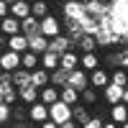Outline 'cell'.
Instances as JSON below:
<instances>
[{
	"instance_id": "d6a6232c",
	"label": "cell",
	"mask_w": 128,
	"mask_h": 128,
	"mask_svg": "<svg viewBox=\"0 0 128 128\" xmlns=\"http://www.w3.org/2000/svg\"><path fill=\"white\" fill-rule=\"evenodd\" d=\"M10 120H28V110H23V108H10Z\"/></svg>"
},
{
	"instance_id": "83f0119b",
	"label": "cell",
	"mask_w": 128,
	"mask_h": 128,
	"mask_svg": "<svg viewBox=\"0 0 128 128\" xmlns=\"http://www.w3.org/2000/svg\"><path fill=\"white\" fill-rule=\"evenodd\" d=\"M20 69H28V72L38 69V54H34V51H23V54H20Z\"/></svg>"
},
{
	"instance_id": "7402d4cb",
	"label": "cell",
	"mask_w": 128,
	"mask_h": 128,
	"mask_svg": "<svg viewBox=\"0 0 128 128\" xmlns=\"http://www.w3.org/2000/svg\"><path fill=\"white\" fill-rule=\"evenodd\" d=\"M38 67L46 69V72H54V69H59V56L51 54V51H44V54L38 56Z\"/></svg>"
},
{
	"instance_id": "f546056e",
	"label": "cell",
	"mask_w": 128,
	"mask_h": 128,
	"mask_svg": "<svg viewBox=\"0 0 128 128\" xmlns=\"http://www.w3.org/2000/svg\"><path fill=\"white\" fill-rule=\"evenodd\" d=\"M80 102H82V105H87V108H92V105L98 102V90H95V87L82 90V92H80Z\"/></svg>"
},
{
	"instance_id": "52a82bcc",
	"label": "cell",
	"mask_w": 128,
	"mask_h": 128,
	"mask_svg": "<svg viewBox=\"0 0 128 128\" xmlns=\"http://www.w3.org/2000/svg\"><path fill=\"white\" fill-rule=\"evenodd\" d=\"M28 120L31 123H36V126H41L44 120H49V108L44 102H34V105H28Z\"/></svg>"
},
{
	"instance_id": "cb8c5ba5",
	"label": "cell",
	"mask_w": 128,
	"mask_h": 128,
	"mask_svg": "<svg viewBox=\"0 0 128 128\" xmlns=\"http://www.w3.org/2000/svg\"><path fill=\"white\" fill-rule=\"evenodd\" d=\"M110 120L118 123V126H123V123L128 120V105H123V102L110 105Z\"/></svg>"
},
{
	"instance_id": "b9f144b4",
	"label": "cell",
	"mask_w": 128,
	"mask_h": 128,
	"mask_svg": "<svg viewBox=\"0 0 128 128\" xmlns=\"http://www.w3.org/2000/svg\"><path fill=\"white\" fill-rule=\"evenodd\" d=\"M123 105H128V87H123V98H120Z\"/></svg>"
},
{
	"instance_id": "ba28073f",
	"label": "cell",
	"mask_w": 128,
	"mask_h": 128,
	"mask_svg": "<svg viewBox=\"0 0 128 128\" xmlns=\"http://www.w3.org/2000/svg\"><path fill=\"white\" fill-rule=\"evenodd\" d=\"M84 18V5L80 0H67L64 3V20H82Z\"/></svg>"
},
{
	"instance_id": "484cf974",
	"label": "cell",
	"mask_w": 128,
	"mask_h": 128,
	"mask_svg": "<svg viewBox=\"0 0 128 128\" xmlns=\"http://www.w3.org/2000/svg\"><path fill=\"white\" fill-rule=\"evenodd\" d=\"M18 100L20 102H26V105H34L38 100V90L34 87V84H28V87H20L18 90Z\"/></svg>"
},
{
	"instance_id": "ab89813d",
	"label": "cell",
	"mask_w": 128,
	"mask_h": 128,
	"mask_svg": "<svg viewBox=\"0 0 128 128\" xmlns=\"http://www.w3.org/2000/svg\"><path fill=\"white\" fill-rule=\"evenodd\" d=\"M59 128H80V126H77V123H74V120H67V123H62Z\"/></svg>"
},
{
	"instance_id": "4fadbf2b",
	"label": "cell",
	"mask_w": 128,
	"mask_h": 128,
	"mask_svg": "<svg viewBox=\"0 0 128 128\" xmlns=\"http://www.w3.org/2000/svg\"><path fill=\"white\" fill-rule=\"evenodd\" d=\"M8 51H16V54H23V51H28V38H26L23 34L8 36Z\"/></svg>"
},
{
	"instance_id": "8992f818",
	"label": "cell",
	"mask_w": 128,
	"mask_h": 128,
	"mask_svg": "<svg viewBox=\"0 0 128 128\" xmlns=\"http://www.w3.org/2000/svg\"><path fill=\"white\" fill-rule=\"evenodd\" d=\"M67 84H69V87H74L77 92H82V90H87V87H90V74L84 72V69H74V72H69Z\"/></svg>"
},
{
	"instance_id": "f6af8a7d",
	"label": "cell",
	"mask_w": 128,
	"mask_h": 128,
	"mask_svg": "<svg viewBox=\"0 0 128 128\" xmlns=\"http://www.w3.org/2000/svg\"><path fill=\"white\" fill-rule=\"evenodd\" d=\"M5 3H8V5H10V3H16V0H5Z\"/></svg>"
},
{
	"instance_id": "e575fe53",
	"label": "cell",
	"mask_w": 128,
	"mask_h": 128,
	"mask_svg": "<svg viewBox=\"0 0 128 128\" xmlns=\"http://www.w3.org/2000/svg\"><path fill=\"white\" fill-rule=\"evenodd\" d=\"M80 128H102V120H100V118H95V115H92V118H90L87 123H84V126H80Z\"/></svg>"
},
{
	"instance_id": "ac0fdd59",
	"label": "cell",
	"mask_w": 128,
	"mask_h": 128,
	"mask_svg": "<svg viewBox=\"0 0 128 128\" xmlns=\"http://www.w3.org/2000/svg\"><path fill=\"white\" fill-rule=\"evenodd\" d=\"M10 82H13L16 90L28 87V84H31V72H28V69H16V72H10Z\"/></svg>"
},
{
	"instance_id": "d590c367",
	"label": "cell",
	"mask_w": 128,
	"mask_h": 128,
	"mask_svg": "<svg viewBox=\"0 0 128 128\" xmlns=\"http://www.w3.org/2000/svg\"><path fill=\"white\" fill-rule=\"evenodd\" d=\"M13 128H38V126L31 120H13Z\"/></svg>"
},
{
	"instance_id": "8fae6325",
	"label": "cell",
	"mask_w": 128,
	"mask_h": 128,
	"mask_svg": "<svg viewBox=\"0 0 128 128\" xmlns=\"http://www.w3.org/2000/svg\"><path fill=\"white\" fill-rule=\"evenodd\" d=\"M10 16L23 20L31 16V0H16V3H10Z\"/></svg>"
},
{
	"instance_id": "9a60e30c",
	"label": "cell",
	"mask_w": 128,
	"mask_h": 128,
	"mask_svg": "<svg viewBox=\"0 0 128 128\" xmlns=\"http://www.w3.org/2000/svg\"><path fill=\"white\" fill-rule=\"evenodd\" d=\"M90 118H92V113H90V108H87V105L77 102V105L72 108V120L77 123V126H84V123H87Z\"/></svg>"
},
{
	"instance_id": "2e32d148",
	"label": "cell",
	"mask_w": 128,
	"mask_h": 128,
	"mask_svg": "<svg viewBox=\"0 0 128 128\" xmlns=\"http://www.w3.org/2000/svg\"><path fill=\"white\" fill-rule=\"evenodd\" d=\"M31 16H34L36 20L46 18V16H51V5L46 3V0H31Z\"/></svg>"
},
{
	"instance_id": "ee69618b",
	"label": "cell",
	"mask_w": 128,
	"mask_h": 128,
	"mask_svg": "<svg viewBox=\"0 0 128 128\" xmlns=\"http://www.w3.org/2000/svg\"><path fill=\"white\" fill-rule=\"evenodd\" d=\"M120 128H128V120H126V123H123V126H120Z\"/></svg>"
},
{
	"instance_id": "836d02e7",
	"label": "cell",
	"mask_w": 128,
	"mask_h": 128,
	"mask_svg": "<svg viewBox=\"0 0 128 128\" xmlns=\"http://www.w3.org/2000/svg\"><path fill=\"white\" fill-rule=\"evenodd\" d=\"M8 120H10V108L0 102V126H3V123H8Z\"/></svg>"
},
{
	"instance_id": "3957f363",
	"label": "cell",
	"mask_w": 128,
	"mask_h": 128,
	"mask_svg": "<svg viewBox=\"0 0 128 128\" xmlns=\"http://www.w3.org/2000/svg\"><path fill=\"white\" fill-rule=\"evenodd\" d=\"M64 31V26H62V18H56V16H46V18H41V36H46V38H54V36H59Z\"/></svg>"
},
{
	"instance_id": "f35d334b",
	"label": "cell",
	"mask_w": 128,
	"mask_h": 128,
	"mask_svg": "<svg viewBox=\"0 0 128 128\" xmlns=\"http://www.w3.org/2000/svg\"><path fill=\"white\" fill-rule=\"evenodd\" d=\"M38 128H59V126H56V123H54V120H44V123H41V126H38Z\"/></svg>"
},
{
	"instance_id": "d6986e66",
	"label": "cell",
	"mask_w": 128,
	"mask_h": 128,
	"mask_svg": "<svg viewBox=\"0 0 128 128\" xmlns=\"http://www.w3.org/2000/svg\"><path fill=\"white\" fill-rule=\"evenodd\" d=\"M59 100L64 102V105H69V108H74V105L80 102V92L74 90V87H59Z\"/></svg>"
},
{
	"instance_id": "8d00e7d4",
	"label": "cell",
	"mask_w": 128,
	"mask_h": 128,
	"mask_svg": "<svg viewBox=\"0 0 128 128\" xmlns=\"http://www.w3.org/2000/svg\"><path fill=\"white\" fill-rule=\"evenodd\" d=\"M8 16H10V5L5 3V0H0V20L8 18Z\"/></svg>"
},
{
	"instance_id": "44dd1931",
	"label": "cell",
	"mask_w": 128,
	"mask_h": 128,
	"mask_svg": "<svg viewBox=\"0 0 128 128\" xmlns=\"http://www.w3.org/2000/svg\"><path fill=\"white\" fill-rule=\"evenodd\" d=\"M98 67H100V56H98V51H90V54H82V56H80V69L92 72V69H98Z\"/></svg>"
},
{
	"instance_id": "9c48e42d",
	"label": "cell",
	"mask_w": 128,
	"mask_h": 128,
	"mask_svg": "<svg viewBox=\"0 0 128 128\" xmlns=\"http://www.w3.org/2000/svg\"><path fill=\"white\" fill-rule=\"evenodd\" d=\"M87 74H90V87H98V90H102V87H108V84H110V74L105 72L102 67L92 69V72H87Z\"/></svg>"
},
{
	"instance_id": "603a6c76",
	"label": "cell",
	"mask_w": 128,
	"mask_h": 128,
	"mask_svg": "<svg viewBox=\"0 0 128 128\" xmlns=\"http://www.w3.org/2000/svg\"><path fill=\"white\" fill-rule=\"evenodd\" d=\"M56 100H59V87H41L38 90V102H44L46 108L54 105Z\"/></svg>"
},
{
	"instance_id": "bcb514c9",
	"label": "cell",
	"mask_w": 128,
	"mask_h": 128,
	"mask_svg": "<svg viewBox=\"0 0 128 128\" xmlns=\"http://www.w3.org/2000/svg\"><path fill=\"white\" fill-rule=\"evenodd\" d=\"M46 3H49V0H46Z\"/></svg>"
},
{
	"instance_id": "60d3db41",
	"label": "cell",
	"mask_w": 128,
	"mask_h": 128,
	"mask_svg": "<svg viewBox=\"0 0 128 128\" xmlns=\"http://www.w3.org/2000/svg\"><path fill=\"white\" fill-rule=\"evenodd\" d=\"M102 128H120V126H118V123H113V120H105Z\"/></svg>"
},
{
	"instance_id": "4316f807",
	"label": "cell",
	"mask_w": 128,
	"mask_h": 128,
	"mask_svg": "<svg viewBox=\"0 0 128 128\" xmlns=\"http://www.w3.org/2000/svg\"><path fill=\"white\" fill-rule=\"evenodd\" d=\"M67 80H69V72H64V69L49 72V84L51 87H67Z\"/></svg>"
},
{
	"instance_id": "7a4b0ae2",
	"label": "cell",
	"mask_w": 128,
	"mask_h": 128,
	"mask_svg": "<svg viewBox=\"0 0 128 128\" xmlns=\"http://www.w3.org/2000/svg\"><path fill=\"white\" fill-rule=\"evenodd\" d=\"M49 120H54L56 126L72 120V108H69V105H64L62 100H56L54 105H49Z\"/></svg>"
},
{
	"instance_id": "1f68e13d",
	"label": "cell",
	"mask_w": 128,
	"mask_h": 128,
	"mask_svg": "<svg viewBox=\"0 0 128 128\" xmlns=\"http://www.w3.org/2000/svg\"><path fill=\"white\" fill-rule=\"evenodd\" d=\"M16 100H18V90L10 84V87H5V90H3V105H8V108H10Z\"/></svg>"
},
{
	"instance_id": "f1b7e54d",
	"label": "cell",
	"mask_w": 128,
	"mask_h": 128,
	"mask_svg": "<svg viewBox=\"0 0 128 128\" xmlns=\"http://www.w3.org/2000/svg\"><path fill=\"white\" fill-rule=\"evenodd\" d=\"M74 46H77V49L82 51V54H90V51H98V41H95V36L84 34V36H82V38H80Z\"/></svg>"
},
{
	"instance_id": "7bdbcfd3",
	"label": "cell",
	"mask_w": 128,
	"mask_h": 128,
	"mask_svg": "<svg viewBox=\"0 0 128 128\" xmlns=\"http://www.w3.org/2000/svg\"><path fill=\"white\" fill-rule=\"evenodd\" d=\"M80 3H82V5H84V3H92V0H80Z\"/></svg>"
},
{
	"instance_id": "30bf717a",
	"label": "cell",
	"mask_w": 128,
	"mask_h": 128,
	"mask_svg": "<svg viewBox=\"0 0 128 128\" xmlns=\"http://www.w3.org/2000/svg\"><path fill=\"white\" fill-rule=\"evenodd\" d=\"M20 34H23L26 38H31V36H38V34H41V20H36L34 16L23 18V20H20Z\"/></svg>"
},
{
	"instance_id": "6da1fadb",
	"label": "cell",
	"mask_w": 128,
	"mask_h": 128,
	"mask_svg": "<svg viewBox=\"0 0 128 128\" xmlns=\"http://www.w3.org/2000/svg\"><path fill=\"white\" fill-rule=\"evenodd\" d=\"M84 16L92 20H102L110 16V5L105 0H92V3H84Z\"/></svg>"
},
{
	"instance_id": "7c38bea8",
	"label": "cell",
	"mask_w": 128,
	"mask_h": 128,
	"mask_svg": "<svg viewBox=\"0 0 128 128\" xmlns=\"http://www.w3.org/2000/svg\"><path fill=\"white\" fill-rule=\"evenodd\" d=\"M59 69H64V72L80 69V56H77V51H67V54H62V56H59Z\"/></svg>"
},
{
	"instance_id": "74e56055",
	"label": "cell",
	"mask_w": 128,
	"mask_h": 128,
	"mask_svg": "<svg viewBox=\"0 0 128 128\" xmlns=\"http://www.w3.org/2000/svg\"><path fill=\"white\" fill-rule=\"evenodd\" d=\"M3 49H8V36L0 34V51H3Z\"/></svg>"
},
{
	"instance_id": "d4e9b609",
	"label": "cell",
	"mask_w": 128,
	"mask_h": 128,
	"mask_svg": "<svg viewBox=\"0 0 128 128\" xmlns=\"http://www.w3.org/2000/svg\"><path fill=\"white\" fill-rule=\"evenodd\" d=\"M31 84H34L36 90H41V87H49V72L46 69H34L31 72Z\"/></svg>"
},
{
	"instance_id": "e0dca14e",
	"label": "cell",
	"mask_w": 128,
	"mask_h": 128,
	"mask_svg": "<svg viewBox=\"0 0 128 128\" xmlns=\"http://www.w3.org/2000/svg\"><path fill=\"white\" fill-rule=\"evenodd\" d=\"M102 98L108 105H118L120 98H123V87H118V84H108V87H102Z\"/></svg>"
},
{
	"instance_id": "4dcf8cb0",
	"label": "cell",
	"mask_w": 128,
	"mask_h": 128,
	"mask_svg": "<svg viewBox=\"0 0 128 128\" xmlns=\"http://www.w3.org/2000/svg\"><path fill=\"white\" fill-rule=\"evenodd\" d=\"M110 84H118V87H128V72L126 69H115L110 74Z\"/></svg>"
},
{
	"instance_id": "277c9868",
	"label": "cell",
	"mask_w": 128,
	"mask_h": 128,
	"mask_svg": "<svg viewBox=\"0 0 128 128\" xmlns=\"http://www.w3.org/2000/svg\"><path fill=\"white\" fill-rule=\"evenodd\" d=\"M72 46H74V44L69 41V36H67V34H59V36H54V38H49V49H46V51L62 56V54H67V51H72Z\"/></svg>"
},
{
	"instance_id": "5bb4252c",
	"label": "cell",
	"mask_w": 128,
	"mask_h": 128,
	"mask_svg": "<svg viewBox=\"0 0 128 128\" xmlns=\"http://www.w3.org/2000/svg\"><path fill=\"white\" fill-rule=\"evenodd\" d=\"M0 34H5V36H16V34H20V20L13 18V16L3 18V20H0Z\"/></svg>"
},
{
	"instance_id": "ffe728a7",
	"label": "cell",
	"mask_w": 128,
	"mask_h": 128,
	"mask_svg": "<svg viewBox=\"0 0 128 128\" xmlns=\"http://www.w3.org/2000/svg\"><path fill=\"white\" fill-rule=\"evenodd\" d=\"M46 49H49V38H46V36L38 34V36H31V38H28V51H34V54L41 56Z\"/></svg>"
},
{
	"instance_id": "5b68a950",
	"label": "cell",
	"mask_w": 128,
	"mask_h": 128,
	"mask_svg": "<svg viewBox=\"0 0 128 128\" xmlns=\"http://www.w3.org/2000/svg\"><path fill=\"white\" fill-rule=\"evenodd\" d=\"M16 69H20V54H16V51H3L0 54V72H16Z\"/></svg>"
}]
</instances>
